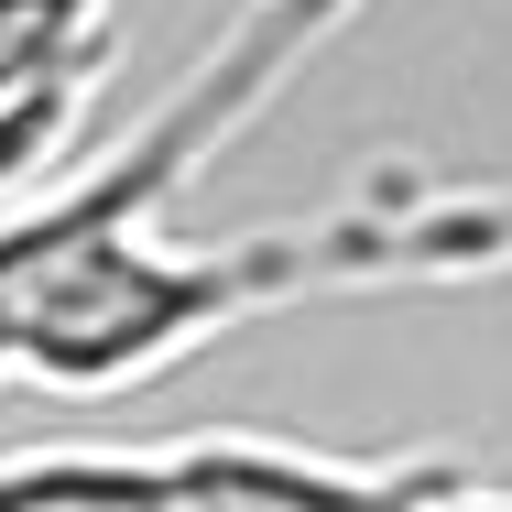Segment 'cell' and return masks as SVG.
<instances>
[{
    "label": "cell",
    "mask_w": 512,
    "mask_h": 512,
    "mask_svg": "<svg viewBox=\"0 0 512 512\" xmlns=\"http://www.w3.org/2000/svg\"><path fill=\"white\" fill-rule=\"evenodd\" d=\"M316 11H338V22H360V0H316Z\"/></svg>",
    "instance_id": "3"
},
{
    "label": "cell",
    "mask_w": 512,
    "mask_h": 512,
    "mask_svg": "<svg viewBox=\"0 0 512 512\" xmlns=\"http://www.w3.org/2000/svg\"><path fill=\"white\" fill-rule=\"evenodd\" d=\"M327 33L338 11L316 0H240L229 33L109 153L0 207V393L109 404L197 360L207 338L316 295L306 229H251V240L186 251L164 240V207L207 175L218 142H240L306 77Z\"/></svg>",
    "instance_id": "1"
},
{
    "label": "cell",
    "mask_w": 512,
    "mask_h": 512,
    "mask_svg": "<svg viewBox=\"0 0 512 512\" xmlns=\"http://www.w3.org/2000/svg\"><path fill=\"white\" fill-rule=\"evenodd\" d=\"M0 512H218L197 436L175 447H11Z\"/></svg>",
    "instance_id": "2"
}]
</instances>
